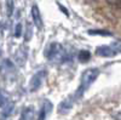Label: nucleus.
I'll list each match as a JSON object with an SVG mask.
<instances>
[{"label":"nucleus","mask_w":121,"mask_h":120,"mask_svg":"<svg viewBox=\"0 0 121 120\" xmlns=\"http://www.w3.org/2000/svg\"><path fill=\"white\" fill-rule=\"evenodd\" d=\"M99 75V69L97 68H90L82 73L81 75V80H80V85L75 92V97L76 98H81L84 96V93L87 91V89H90V86L92 85L96 79Z\"/></svg>","instance_id":"obj_1"},{"label":"nucleus","mask_w":121,"mask_h":120,"mask_svg":"<svg viewBox=\"0 0 121 120\" xmlns=\"http://www.w3.org/2000/svg\"><path fill=\"white\" fill-rule=\"evenodd\" d=\"M45 56L48 61H60L65 59V50L59 43H51L45 50Z\"/></svg>","instance_id":"obj_2"},{"label":"nucleus","mask_w":121,"mask_h":120,"mask_svg":"<svg viewBox=\"0 0 121 120\" xmlns=\"http://www.w3.org/2000/svg\"><path fill=\"white\" fill-rule=\"evenodd\" d=\"M45 75H46L45 71H39V72H36L32 78H30V81H29V91L30 92L36 91V90L41 86Z\"/></svg>","instance_id":"obj_3"},{"label":"nucleus","mask_w":121,"mask_h":120,"mask_svg":"<svg viewBox=\"0 0 121 120\" xmlns=\"http://www.w3.org/2000/svg\"><path fill=\"white\" fill-rule=\"evenodd\" d=\"M96 55L100 57H113L116 55V52L110 45H103V46H98L96 49Z\"/></svg>","instance_id":"obj_4"},{"label":"nucleus","mask_w":121,"mask_h":120,"mask_svg":"<svg viewBox=\"0 0 121 120\" xmlns=\"http://www.w3.org/2000/svg\"><path fill=\"white\" fill-rule=\"evenodd\" d=\"M15 72V66L12 64L11 61L9 59H4V61L0 63V74L7 76V75H11Z\"/></svg>","instance_id":"obj_5"},{"label":"nucleus","mask_w":121,"mask_h":120,"mask_svg":"<svg viewBox=\"0 0 121 120\" xmlns=\"http://www.w3.org/2000/svg\"><path fill=\"white\" fill-rule=\"evenodd\" d=\"M32 18H33V22L36 26L38 29H41L43 28V21H41V15H40L39 11V7L38 6H33L32 7Z\"/></svg>","instance_id":"obj_6"},{"label":"nucleus","mask_w":121,"mask_h":120,"mask_svg":"<svg viewBox=\"0 0 121 120\" xmlns=\"http://www.w3.org/2000/svg\"><path fill=\"white\" fill-rule=\"evenodd\" d=\"M72 107H73V99L67 98V99H64V101H62L59 103V106H58V113L59 114H65V113H68L70 109H72Z\"/></svg>","instance_id":"obj_7"},{"label":"nucleus","mask_w":121,"mask_h":120,"mask_svg":"<svg viewBox=\"0 0 121 120\" xmlns=\"http://www.w3.org/2000/svg\"><path fill=\"white\" fill-rule=\"evenodd\" d=\"M52 111V103L48 102V101H45L44 102V106L40 111V115H39V119L38 120H45V116Z\"/></svg>","instance_id":"obj_8"},{"label":"nucleus","mask_w":121,"mask_h":120,"mask_svg":"<svg viewBox=\"0 0 121 120\" xmlns=\"http://www.w3.org/2000/svg\"><path fill=\"white\" fill-rule=\"evenodd\" d=\"M13 108H15V103L10 102V103H6L4 107H3V112H1V120H5L6 118H9L11 115V113L13 112Z\"/></svg>","instance_id":"obj_9"},{"label":"nucleus","mask_w":121,"mask_h":120,"mask_svg":"<svg viewBox=\"0 0 121 120\" xmlns=\"http://www.w3.org/2000/svg\"><path fill=\"white\" fill-rule=\"evenodd\" d=\"M34 118V108L33 107H27L21 114L19 120H32Z\"/></svg>","instance_id":"obj_10"},{"label":"nucleus","mask_w":121,"mask_h":120,"mask_svg":"<svg viewBox=\"0 0 121 120\" xmlns=\"http://www.w3.org/2000/svg\"><path fill=\"white\" fill-rule=\"evenodd\" d=\"M78 58H79V61L81 63H86V62H88L91 59V52L87 51V50H81V51L79 52V55H78Z\"/></svg>","instance_id":"obj_11"},{"label":"nucleus","mask_w":121,"mask_h":120,"mask_svg":"<svg viewBox=\"0 0 121 120\" xmlns=\"http://www.w3.org/2000/svg\"><path fill=\"white\" fill-rule=\"evenodd\" d=\"M90 35H103V36H112L113 33H110L109 31H102V29H91L87 32Z\"/></svg>","instance_id":"obj_12"},{"label":"nucleus","mask_w":121,"mask_h":120,"mask_svg":"<svg viewBox=\"0 0 121 120\" xmlns=\"http://www.w3.org/2000/svg\"><path fill=\"white\" fill-rule=\"evenodd\" d=\"M6 12L7 16H12L13 13V0H6Z\"/></svg>","instance_id":"obj_13"},{"label":"nucleus","mask_w":121,"mask_h":120,"mask_svg":"<svg viewBox=\"0 0 121 120\" xmlns=\"http://www.w3.org/2000/svg\"><path fill=\"white\" fill-rule=\"evenodd\" d=\"M22 31H23L22 23H17L16 27H15V36H16V38L22 36Z\"/></svg>","instance_id":"obj_14"},{"label":"nucleus","mask_w":121,"mask_h":120,"mask_svg":"<svg viewBox=\"0 0 121 120\" xmlns=\"http://www.w3.org/2000/svg\"><path fill=\"white\" fill-rule=\"evenodd\" d=\"M105 1H107L110 6H114V7L121 10V0H105Z\"/></svg>","instance_id":"obj_15"},{"label":"nucleus","mask_w":121,"mask_h":120,"mask_svg":"<svg viewBox=\"0 0 121 120\" xmlns=\"http://www.w3.org/2000/svg\"><path fill=\"white\" fill-rule=\"evenodd\" d=\"M110 46L114 49V51H115L116 53H121V41H115V43H113Z\"/></svg>","instance_id":"obj_16"},{"label":"nucleus","mask_w":121,"mask_h":120,"mask_svg":"<svg viewBox=\"0 0 121 120\" xmlns=\"http://www.w3.org/2000/svg\"><path fill=\"white\" fill-rule=\"evenodd\" d=\"M6 103H7V98H6L5 93H4L3 91H0V107L3 108Z\"/></svg>","instance_id":"obj_17"},{"label":"nucleus","mask_w":121,"mask_h":120,"mask_svg":"<svg viewBox=\"0 0 121 120\" xmlns=\"http://www.w3.org/2000/svg\"><path fill=\"white\" fill-rule=\"evenodd\" d=\"M30 38V24H28V29H27V36H26V40H29Z\"/></svg>","instance_id":"obj_18"},{"label":"nucleus","mask_w":121,"mask_h":120,"mask_svg":"<svg viewBox=\"0 0 121 120\" xmlns=\"http://www.w3.org/2000/svg\"><path fill=\"white\" fill-rule=\"evenodd\" d=\"M115 119H116V120H121V112L116 114V116H115Z\"/></svg>","instance_id":"obj_19"}]
</instances>
